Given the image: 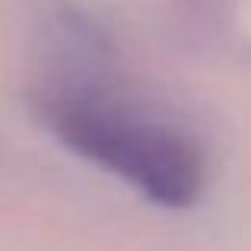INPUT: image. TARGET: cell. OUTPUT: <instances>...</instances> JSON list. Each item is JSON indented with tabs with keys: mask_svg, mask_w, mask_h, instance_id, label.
Instances as JSON below:
<instances>
[{
	"mask_svg": "<svg viewBox=\"0 0 251 251\" xmlns=\"http://www.w3.org/2000/svg\"><path fill=\"white\" fill-rule=\"evenodd\" d=\"M42 118L61 147L121 178L150 203L181 210L207 188V156L194 137L92 83L61 86Z\"/></svg>",
	"mask_w": 251,
	"mask_h": 251,
	"instance_id": "6da1fadb",
	"label": "cell"
}]
</instances>
